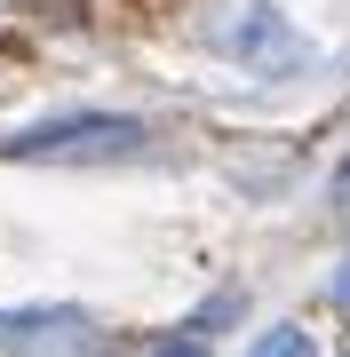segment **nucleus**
I'll use <instances>...</instances> for the list:
<instances>
[{"label":"nucleus","mask_w":350,"mask_h":357,"mask_svg":"<svg viewBox=\"0 0 350 357\" xmlns=\"http://www.w3.org/2000/svg\"><path fill=\"white\" fill-rule=\"evenodd\" d=\"M143 119H112V112H80V119H48L0 143V159H48V167H96V159H136L143 151Z\"/></svg>","instance_id":"1"},{"label":"nucleus","mask_w":350,"mask_h":357,"mask_svg":"<svg viewBox=\"0 0 350 357\" xmlns=\"http://www.w3.org/2000/svg\"><path fill=\"white\" fill-rule=\"evenodd\" d=\"M0 349L8 357H88L96 326L80 310H0Z\"/></svg>","instance_id":"2"},{"label":"nucleus","mask_w":350,"mask_h":357,"mask_svg":"<svg viewBox=\"0 0 350 357\" xmlns=\"http://www.w3.org/2000/svg\"><path fill=\"white\" fill-rule=\"evenodd\" d=\"M247 357H311V333H295V326H271Z\"/></svg>","instance_id":"3"},{"label":"nucleus","mask_w":350,"mask_h":357,"mask_svg":"<svg viewBox=\"0 0 350 357\" xmlns=\"http://www.w3.org/2000/svg\"><path fill=\"white\" fill-rule=\"evenodd\" d=\"M335 206H342V215H350V167H342V175H335Z\"/></svg>","instance_id":"4"},{"label":"nucleus","mask_w":350,"mask_h":357,"mask_svg":"<svg viewBox=\"0 0 350 357\" xmlns=\"http://www.w3.org/2000/svg\"><path fill=\"white\" fill-rule=\"evenodd\" d=\"M159 357H207V349H191V342H175V349H159Z\"/></svg>","instance_id":"5"},{"label":"nucleus","mask_w":350,"mask_h":357,"mask_svg":"<svg viewBox=\"0 0 350 357\" xmlns=\"http://www.w3.org/2000/svg\"><path fill=\"white\" fill-rule=\"evenodd\" d=\"M335 294H342V310H350V270H342V278H335Z\"/></svg>","instance_id":"6"}]
</instances>
